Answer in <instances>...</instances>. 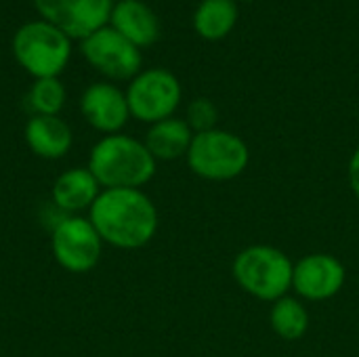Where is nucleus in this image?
Instances as JSON below:
<instances>
[{
    "mask_svg": "<svg viewBox=\"0 0 359 357\" xmlns=\"http://www.w3.org/2000/svg\"><path fill=\"white\" fill-rule=\"evenodd\" d=\"M88 219L105 244L122 250L143 248L158 231L156 204L141 189H101Z\"/></svg>",
    "mask_w": 359,
    "mask_h": 357,
    "instance_id": "1",
    "label": "nucleus"
},
{
    "mask_svg": "<svg viewBox=\"0 0 359 357\" xmlns=\"http://www.w3.org/2000/svg\"><path fill=\"white\" fill-rule=\"evenodd\" d=\"M86 168L103 189H141L156 175V158L143 141L118 133L93 145Z\"/></svg>",
    "mask_w": 359,
    "mask_h": 357,
    "instance_id": "2",
    "label": "nucleus"
},
{
    "mask_svg": "<svg viewBox=\"0 0 359 357\" xmlns=\"http://www.w3.org/2000/svg\"><path fill=\"white\" fill-rule=\"evenodd\" d=\"M231 271L244 292L255 299L276 303L292 288L294 265L280 248L255 244L238 252Z\"/></svg>",
    "mask_w": 359,
    "mask_h": 357,
    "instance_id": "3",
    "label": "nucleus"
},
{
    "mask_svg": "<svg viewBox=\"0 0 359 357\" xmlns=\"http://www.w3.org/2000/svg\"><path fill=\"white\" fill-rule=\"evenodd\" d=\"M72 38L48 21H29L15 32L13 53L19 65L38 78H57L72 55Z\"/></svg>",
    "mask_w": 359,
    "mask_h": 357,
    "instance_id": "4",
    "label": "nucleus"
},
{
    "mask_svg": "<svg viewBox=\"0 0 359 357\" xmlns=\"http://www.w3.org/2000/svg\"><path fill=\"white\" fill-rule=\"evenodd\" d=\"M185 158L194 175L206 181H231L246 170L250 151L242 137L212 128L194 135Z\"/></svg>",
    "mask_w": 359,
    "mask_h": 357,
    "instance_id": "5",
    "label": "nucleus"
},
{
    "mask_svg": "<svg viewBox=\"0 0 359 357\" xmlns=\"http://www.w3.org/2000/svg\"><path fill=\"white\" fill-rule=\"evenodd\" d=\"M181 95L183 90L177 76L168 69L154 67L139 72L130 80L126 101L133 118L156 124L160 120L172 118L175 109L181 103Z\"/></svg>",
    "mask_w": 359,
    "mask_h": 357,
    "instance_id": "6",
    "label": "nucleus"
},
{
    "mask_svg": "<svg viewBox=\"0 0 359 357\" xmlns=\"http://www.w3.org/2000/svg\"><path fill=\"white\" fill-rule=\"evenodd\" d=\"M50 248L55 261L72 274H86L97 267L103 252V240L90 219L80 215L65 217L50 231Z\"/></svg>",
    "mask_w": 359,
    "mask_h": 357,
    "instance_id": "7",
    "label": "nucleus"
},
{
    "mask_svg": "<svg viewBox=\"0 0 359 357\" xmlns=\"http://www.w3.org/2000/svg\"><path fill=\"white\" fill-rule=\"evenodd\" d=\"M84 59L103 76L111 80H133L141 72V48L128 42L111 25H105L80 44Z\"/></svg>",
    "mask_w": 359,
    "mask_h": 357,
    "instance_id": "8",
    "label": "nucleus"
},
{
    "mask_svg": "<svg viewBox=\"0 0 359 357\" xmlns=\"http://www.w3.org/2000/svg\"><path fill=\"white\" fill-rule=\"evenodd\" d=\"M44 21L61 29L67 38L84 40L107 25L111 0H32Z\"/></svg>",
    "mask_w": 359,
    "mask_h": 357,
    "instance_id": "9",
    "label": "nucleus"
},
{
    "mask_svg": "<svg viewBox=\"0 0 359 357\" xmlns=\"http://www.w3.org/2000/svg\"><path fill=\"white\" fill-rule=\"evenodd\" d=\"M345 265L324 252L303 257L292 271V288L307 301H328L345 286Z\"/></svg>",
    "mask_w": 359,
    "mask_h": 357,
    "instance_id": "10",
    "label": "nucleus"
},
{
    "mask_svg": "<svg viewBox=\"0 0 359 357\" xmlns=\"http://www.w3.org/2000/svg\"><path fill=\"white\" fill-rule=\"evenodd\" d=\"M80 112L95 130L105 135H118L130 118L126 93L109 82L90 84L82 93Z\"/></svg>",
    "mask_w": 359,
    "mask_h": 357,
    "instance_id": "11",
    "label": "nucleus"
},
{
    "mask_svg": "<svg viewBox=\"0 0 359 357\" xmlns=\"http://www.w3.org/2000/svg\"><path fill=\"white\" fill-rule=\"evenodd\" d=\"M109 23L137 48L151 46L160 36V21L156 13L141 0L116 2L109 15Z\"/></svg>",
    "mask_w": 359,
    "mask_h": 357,
    "instance_id": "12",
    "label": "nucleus"
},
{
    "mask_svg": "<svg viewBox=\"0 0 359 357\" xmlns=\"http://www.w3.org/2000/svg\"><path fill=\"white\" fill-rule=\"evenodd\" d=\"M27 147L44 160L63 158L74 143L72 128L59 116H32L23 130Z\"/></svg>",
    "mask_w": 359,
    "mask_h": 357,
    "instance_id": "13",
    "label": "nucleus"
},
{
    "mask_svg": "<svg viewBox=\"0 0 359 357\" xmlns=\"http://www.w3.org/2000/svg\"><path fill=\"white\" fill-rule=\"evenodd\" d=\"M101 194L99 181L88 168H69L53 183V204L65 215H80L90 210L97 196Z\"/></svg>",
    "mask_w": 359,
    "mask_h": 357,
    "instance_id": "14",
    "label": "nucleus"
},
{
    "mask_svg": "<svg viewBox=\"0 0 359 357\" xmlns=\"http://www.w3.org/2000/svg\"><path fill=\"white\" fill-rule=\"evenodd\" d=\"M191 139H194V130L189 128L185 120L166 118L149 126L143 143L149 149V154L156 158V162L158 160L170 162V160L187 156Z\"/></svg>",
    "mask_w": 359,
    "mask_h": 357,
    "instance_id": "15",
    "label": "nucleus"
},
{
    "mask_svg": "<svg viewBox=\"0 0 359 357\" xmlns=\"http://www.w3.org/2000/svg\"><path fill=\"white\" fill-rule=\"evenodd\" d=\"M238 23L236 0H202L194 13V27L204 40H221Z\"/></svg>",
    "mask_w": 359,
    "mask_h": 357,
    "instance_id": "16",
    "label": "nucleus"
},
{
    "mask_svg": "<svg viewBox=\"0 0 359 357\" xmlns=\"http://www.w3.org/2000/svg\"><path fill=\"white\" fill-rule=\"evenodd\" d=\"M269 322L273 332L284 341H299L309 330V311L299 299L282 297L273 303Z\"/></svg>",
    "mask_w": 359,
    "mask_h": 357,
    "instance_id": "17",
    "label": "nucleus"
},
{
    "mask_svg": "<svg viewBox=\"0 0 359 357\" xmlns=\"http://www.w3.org/2000/svg\"><path fill=\"white\" fill-rule=\"evenodd\" d=\"M27 103L34 116H59L65 105V86L59 78H38L29 93Z\"/></svg>",
    "mask_w": 359,
    "mask_h": 357,
    "instance_id": "18",
    "label": "nucleus"
},
{
    "mask_svg": "<svg viewBox=\"0 0 359 357\" xmlns=\"http://www.w3.org/2000/svg\"><path fill=\"white\" fill-rule=\"evenodd\" d=\"M217 120H219V109H217V105L210 99L198 97V99H194L189 103L185 122L189 124V128L194 130V135L217 128Z\"/></svg>",
    "mask_w": 359,
    "mask_h": 357,
    "instance_id": "19",
    "label": "nucleus"
},
{
    "mask_svg": "<svg viewBox=\"0 0 359 357\" xmlns=\"http://www.w3.org/2000/svg\"><path fill=\"white\" fill-rule=\"evenodd\" d=\"M349 185H351L353 194L359 198V147L353 151V156L349 160Z\"/></svg>",
    "mask_w": 359,
    "mask_h": 357,
    "instance_id": "20",
    "label": "nucleus"
},
{
    "mask_svg": "<svg viewBox=\"0 0 359 357\" xmlns=\"http://www.w3.org/2000/svg\"><path fill=\"white\" fill-rule=\"evenodd\" d=\"M244 2H252V0H244Z\"/></svg>",
    "mask_w": 359,
    "mask_h": 357,
    "instance_id": "21",
    "label": "nucleus"
}]
</instances>
